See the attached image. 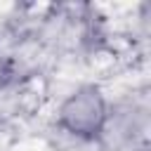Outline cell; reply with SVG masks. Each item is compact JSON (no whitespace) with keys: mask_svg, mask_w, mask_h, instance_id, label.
Wrapping results in <instances>:
<instances>
[{"mask_svg":"<svg viewBox=\"0 0 151 151\" xmlns=\"http://www.w3.org/2000/svg\"><path fill=\"white\" fill-rule=\"evenodd\" d=\"M59 120L73 134H97L106 120V104L94 87H80L61 104Z\"/></svg>","mask_w":151,"mask_h":151,"instance_id":"6da1fadb","label":"cell"}]
</instances>
